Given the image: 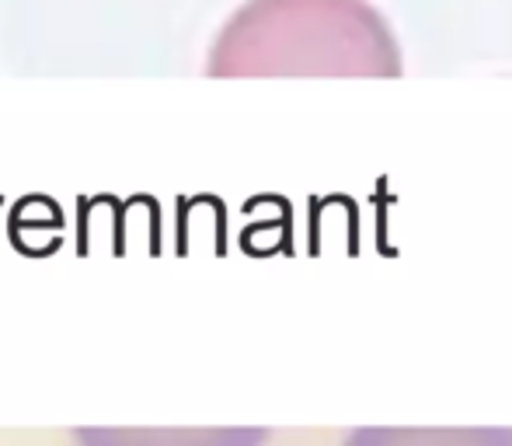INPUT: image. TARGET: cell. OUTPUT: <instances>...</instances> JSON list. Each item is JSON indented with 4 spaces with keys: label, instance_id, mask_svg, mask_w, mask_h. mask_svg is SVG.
<instances>
[{
    "label": "cell",
    "instance_id": "3",
    "mask_svg": "<svg viewBox=\"0 0 512 446\" xmlns=\"http://www.w3.org/2000/svg\"><path fill=\"white\" fill-rule=\"evenodd\" d=\"M345 446H512V429H356Z\"/></svg>",
    "mask_w": 512,
    "mask_h": 446
},
{
    "label": "cell",
    "instance_id": "2",
    "mask_svg": "<svg viewBox=\"0 0 512 446\" xmlns=\"http://www.w3.org/2000/svg\"><path fill=\"white\" fill-rule=\"evenodd\" d=\"M84 446H258L265 433L251 429H216V433H154V429H88L77 433Z\"/></svg>",
    "mask_w": 512,
    "mask_h": 446
},
{
    "label": "cell",
    "instance_id": "1",
    "mask_svg": "<svg viewBox=\"0 0 512 446\" xmlns=\"http://www.w3.org/2000/svg\"><path fill=\"white\" fill-rule=\"evenodd\" d=\"M209 77H391L405 53L370 0H244L209 46Z\"/></svg>",
    "mask_w": 512,
    "mask_h": 446
}]
</instances>
